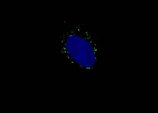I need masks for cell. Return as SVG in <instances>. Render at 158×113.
Returning a JSON list of instances; mask_svg holds the SVG:
<instances>
[{
  "mask_svg": "<svg viewBox=\"0 0 158 113\" xmlns=\"http://www.w3.org/2000/svg\"><path fill=\"white\" fill-rule=\"evenodd\" d=\"M98 42L79 22L61 36L60 55L86 71L94 69L99 60Z\"/></svg>",
  "mask_w": 158,
  "mask_h": 113,
  "instance_id": "cell-1",
  "label": "cell"
}]
</instances>
